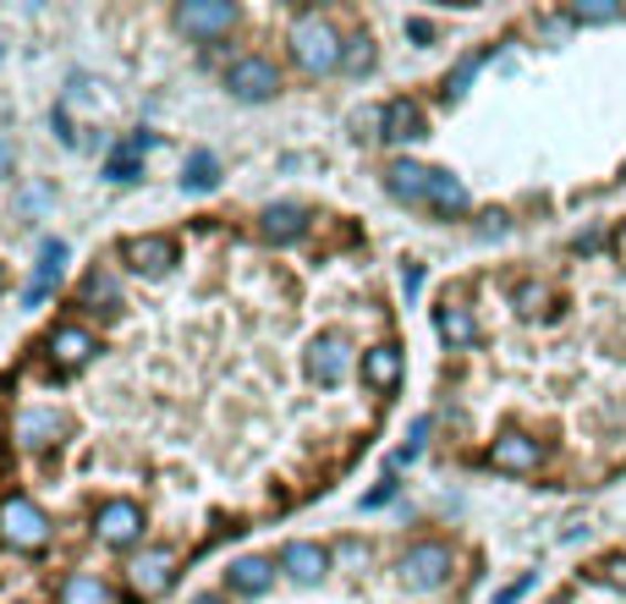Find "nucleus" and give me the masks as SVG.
Masks as SVG:
<instances>
[{
  "instance_id": "1",
  "label": "nucleus",
  "mask_w": 626,
  "mask_h": 604,
  "mask_svg": "<svg viewBox=\"0 0 626 604\" xmlns=\"http://www.w3.org/2000/svg\"><path fill=\"white\" fill-rule=\"evenodd\" d=\"M341 50H346V39L335 33V22L330 17H298V28H292V61H298V72H309V77H324V72H335L341 66Z\"/></svg>"
},
{
  "instance_id": "2",
  "label": "nucleus",
  "mask_w": 626,
  "mask_h": 604,
  "mask_svg": "<svg viewBox=\"0 0 626 604\" xmlns=\"http://www.w3.org/2000/svg\"><path fill=\"white\" fill-rule=\"evenodd\" d=\"M0 544H11V550H44L50 544V517L28 494L0 500Z\"/></svg>"
},
{
  "instance_id": "3",
  "label": "nucleus",
  "mask_w": 626,
  "mask_h": 604,
  "mask_svg": "<svg viewBox=\"0 0 626 604\" xmlns=\"http://www.w3.org/2000/svg\"><path fill=\"white\" fill-rule=\"evenodd\" d=\"M451 550L440 544V539H429V544H413L407 555H401V583L413 589V594H429V589H446L451 583Z\"/></svg>"
},
{
  "instance_id": "4",
  "label": "nucleus",
  "mask_w": 626,
  "mask_h": 604,
  "mask_svg": "<svg viewBox=\"0 0 626 604\" xmlns=\"http://www.w3.org/2000/svg\"><path fill=\"white\" fill-rule=\"evenodd\" d=\"M226 88L242 100V105H264L281 94V66L270 55H242L231 72H226Z\"/></svg>"
},
{
  "instance_id": "5",
  "label": "nucleus",
  "mask_w": 626,
  "mask_h": 604,
  "mask_svg": "<svg viewBox=\"0 0 626 604\" xmlns=\"http://www.w3.org/2000/svg\"><path fill=\"white\" fill-rule=\"evenodd\" d=\"M231 22H237V6H231V0H181V6H176V28H181L187 39H198V44L220 39Z\"/></svg>"
},
{
  "instance_id": "6",
  "label": "nucleus",
  "mask_w": 626,
  "mask_h": 604,
  "mask_svg": "<svg viewBox=\"0 0 626 604\" xmlns=\"http://www.w3.org/2000/svg\"><path fill=\"white\" fill-rule=\"evenodd\" d=\"M309 379L313 385H341L346 379V368H352V341L341 335V330H324V335H313L309 341Z\"/></svg>"
},
{
  "instance_id": "7",
  "label": "nucleus",
  "mask_w": 626,
  "mask_h": 604,
  "mask_svg": "<svg viewBox=\"0 0 626 604\" xmlns=\"http://www.w3.org/2000/svg\"><path fill=\"white\" fill-rule=\"evenodd\" d=\"M94 533H100V544H111V550H138V539H144V511H138L133 500H105L100 517H94Z\"/></svg>"
},
{
  "instance_id": "8",
  "label": "nucleus",
  "mask_w": 626,
  "mask_h": 604,
  "mask_svg": "<svg viewBox=\"0 0 626 604\" xmlns=\"http://www.w3.org/2000/svg\"><path fill=\"white\" fill-rule=\"evenodd\" d=\"M127 583H133V594H144V600H155L165 594L170 583H176V555L155 544V550H138L133 561H127Z\"/></svg>"
},
{
  "instance_id": "9",
  "label": "nucleus",
  "mask_w": 626,
  "mask_h": 604,
  "mask_svg": "<svg viewBox=\"0 0 626 604\" xmlns=\"http://www.w3.org/2000/svg\"><path fill=\"white\" fill-rule=\"evenodd\" d=\"M122 264H127L133 275H165V270L176 264V242H170L165 231L127 237V242H122Z\"/></svg>"
},
{
  "instance_id": "10",
  "label": "nucleus",
  "mask_w": 626,
  "mask_h": 604,
  "mask_svg": "<svg viewBox=\"0 0 626 604\" xmlns=\"http://www.w3.org/2000/svg\"><path fill=\"white\" fill-rule=\"evenodd\" d=\"M281 572H286L292 583H303V589H319L324 572H330V550L313 544V539H292V544L281 550Z\"/></svg>"
},
{
  "instance_id": "11",
  "label": "nucleus",
  "mask_w": 626,
  "mask_h": 604,
  "mask_svg": "<svg viewBox=\"0 0 626 604\" xmlns=\"http://www.w3.org/2000/svg\"><path fill=\"white\" fill-rule=\"evenodd\" d=\"M66 413H50V407H39V413H22L17 418V446L22 451H55L61 440H66Z\"/></svg>"
},
{
  "instance_id": "12",
  "label": "nucleus",
  "mask_w": 626,
  "mask_h": 604,
  "mask_svg": "<svg viewBox=\"0 0 626 604\" xmlns=\"http://www.w3.org/2000/svg\"><path fill=\"white\" fill-rule=\"evenodd\" d=\"M379 133H385V144H413V138H429V122L413 100H390L379 111Z\"/></svg>"
},
{
  "instance_id": "13",
  "label": "nucleus",
  "mask_w": 626,
  "mask_h": 604,
  "mask_svg": "<svg viewBox=\"0 0 626 604\" xmlns=\"http://www.w3.org/2000/svg\"><path fill=\"white\" fill-rule=\"evenodd\" d=\"M544 461L539 451V440H528V435H500L494 446H489V467L494 472H533Z\"/></svg>"
},
{
  "instance_id": "14",
  "label": "nucleus",
  "mask_w": 626,
  "mask_h": 604,
  "mask_svg": "<svg viewBox=\"0 0 626 604\" xmlns=\"http://www.w3.org/2000/svg\"><path fill=\"white\" fill-rule=\"evenodd\" d=\"M401 346L396 341H385V346H374V352H363V385L368 390H396L401 385Z\"/></svg>"
},
{
  "instance_id": "15",
  "label": "nucleus",
  "mask_w": 626,
  "mask_h": 604,
  "mask_svg": "<svg viewBox=\"0 0 626 604\" xmlns=\"http://www.w3.org/2000/svg\"><path fill=\"white\" fill-rule=\"evenodd\" d=\"M435 330H440V341L451 352H462V346L478 341V319H472V308H462V302H440L435 308Z\"/></svg>"
},
{
  "instance_id": "16",
  "label": "nucleus",
  "mask_w": 626,
  "mask_h": 604,
  "mask_svg": "<svg viewBox=\"0 0 626 604\" xmlns=\"http://www.w3.org/2000/svg\"><path fill=\"white\" fill-rule=\"evenodd\" d=\"M50 357H55V368H83V363L94 357V335L77 330V324H61V330L50 335Z\"/></svg>"
},
{
  "instance_id": "17",
  "label": "nucleus",
  "mask_w": 626,
  "mask_h": 604,
  "mask_svg": "<svg viewBox=\"0 0 626 604\" xmlns=\"http://www.w3.org/2000/svg\"><path fill=\"white\" fill-rule=\"evenodd\" d=\"M231 589L248 594V600H264V594L275 589V561H264V555H242V561L231 566Z\"/></svg>"
},
{
  "instance_id": "18",
  "label": "nucleus",
  "mask_w": 626,
  "mask_h": 604,
  "mask_svg": "<svg viewBox=\"0 0 626 604\" xmlns=\"http://www.w3.org/2000/svg\"><path fill=\"white\" fill-rule=\"evenodd\" d=\"M429 165H418V159H396L390 170H385V187L396 192V198H407V204H424V192H429Z\"/></svg>"
},
{
  "instance_id": "19",
  "label": "nucleus",
  "mask_w": 626,
  "mask_h": 604,
  "mask_svg": "<svg viewBox=\"0 0 626 604\" xmlns=\"http://www.w3.org/2000/svg\"><path fill=\"white\" fill-rule=\"evenodd\" d=\"M303 226H309V209H303V204H270V209L259 215V231H264L270 242H292V237H303Z\"/></svg>"
},
{
  "instance_id": "20",
  "label": "nucleus",
  "mask_w": 626,
  "mask_h": 604,
  "mask_svg": "<svg viewBox=\"0 0 626 604\" xmlns=\"http://www.w3.org/2000/svg\"><path fill=\"white\" fill-rule=\"evenodd\" d=\"M424 204H429L435 215H462V209H468V187H462L451 170H435V176H429V192H424Z\"/></svg>"
},
{
  "instance_id": "21",
  "label": "nucleus",
  "mask_w": 626,
  "mask_h": 604,
  "mask_svg": "<svg viewBox=\"0 0 626 604\" xmlns=\"http://www.w3.org/2000/svg\"><path fill=\"white\" fill-rule=\"evenodd\" d=\"M61 604H116V594H111L105 577H94V572H72V577L61 583Z\"/></svg>"
},
{
  "instance_id": "22",
  "label": "nucleus",
  "mask_w": 626,
  "mask_h": 604,
  "mask_svg": "<svg viewBox=\"0 0 626 604\" xmlns=\"http://www.w3.org/2000/svg\"><path fill=\"white\" fill-rule=\"evenodd\" d=\"M61 264H66V248H61V242H44V264H39V281H28V308H39V302L55 292V281H61Z\"/></svg>"
},
{
  "instance_id": "23",
  "label": "nucleus",
  "mask_w": 626,
  "mask_h": 604,
  "mask_svg": "<svg viewBox=\"0 0 626 604\" xmlns=\"http://www.w3.org/2000/svg\"><path fill=\"white\" fill-rule=\"evenodd\" d=\"M77 302H83V308H94V313H116V308H122V287H116L105 270H94V275L77 287Z\"/></svg>"
},
{
  "instance_id": "24",
  "label": "nucleus",
  "mask_w": 626,
  "mask_h": 604,
  "mask_svg": "<svg viewBox=\"0 0 626 604\" xmlns=\"http://www.w3.org/2000/svg\"><path fill=\"white\" fill-rule=\"evenodd\" d=\"M215 181H220V159H215V154H187V165H181V187H187V192H204V187H215Z\"/></svg>"
},
{
  "instance_id": "25",
  "label": "nucleus",
  "mask_w": 626,
  "mask_h": 604,
  "mask_svg": "<svg viewBox=\"0 0 626 604\" xmlns=\"http://www.w3.org/2000/svg\"><path fill=\"white\" fill-rule=\"evenodd\" d=\"M368 66H374V39H368V33H352L346 50H341V72H346V77H363Z\"/></svg>"
},
{
  "instance_id": "26",
  "label": "nucleus",
  "mask_w": 626,
  "mask_h": 604,
  "mask_svg": "<svg viewBox=\"0 0 626 604\" xmlns=\"http://www.w3.org/2000/svg\"><path fill=\"white\" fill-rule=\"evenodd\" d=\"M616 17H622L616 0H577V6H566V22H616Z\"/></svg>"
},
{
  "instance_id": "27",
  "label": "nucleus",
  "mask_w": 626,
  "mask_h": 604,
  "mask_svg": "<svg viewBox=\"0 0 626 604\" xmlns=\"http://www.w3.org/2000/svg\"><path fill=\"white\" fill-rule=\"evenodd\" d=\"M478 66H483V55H462V61L451 66V77H446V100H462V94H468V83L478 77Z\"/></svg>"
},
{
  "instance_id": "28",
  "label": "nucleus",
  "mask_w": 626,
  "mask_h": 604,
  "mask_svg": "<svg viewBox=\"0 0 626 604\" xmlns=\"http://www.w3.org/2000/svg\"><path fill=\"white\" fill-rule=\"evenodd\" d=\"M138 159H144V154L116 149V159H111V170H105V176H111V181H122V187H133V181H138Z\"/></svg>"
},
{
  "instance_id": "29",
  "label": "nucleus",
  "mask_w": 626,
  "mask_h": 604,
  "mask_svg": "<svg viewBox=\"0 0 626 604\" xmlns=\"http://www.w3.org/2000/svg\"><path fill=\"white\" fill-rule=\"evenodd\" d=\"M528 589H533V577H517V583H505V589L494 594V604H517L522 594H528Z\"/></svg>"
},
{
  "instance_id": "30",
  "label": "nucleus",
  "mask_w": 626,
  "mask_h": 604,
  "mask_svg": "<svg viewBox=\"0 0 626 604\" xmlns=\"http://www.w3.org/2000/svg\"><path fill=\"white\" fill-rule=\"evenodd\" d=\"M478 231H483V237H505V209H489Z\"/></svg>"
},
{
  "instance_id": "31",
  "label": "nucleus",
  "mask_w": 626,
  "mask_h": 604,
  "mask_svg": "<svg viewBox=\"0 0 626 604\" xmlns=\"http://www.w3.org/2000/svg\"><path fill=\"white\" fill-rule=\"evenodd\" d=\"M6 170H11V144L0 138V176H6Z\"/></svg>"
},
{
  "instance_id": "32",
  "label": "nucleus",
  "mask_w": 626,
  "mask_h": 604,
  "mask_svg": "<svg viewBox=\"0 0 626 604\" xmlns=\"http://www.w3.org/2000/svg\"><path fill=\"white\" fill-rule=\"evenodd\" d=\"M192 604H226V600H220V594H198Z\"/></svg>"
},
{
  "instance_id": "33",
  "label": "nucleus",
  "mask_w": 626,
  "mask_h": 604,
  "mask_svg": "<svg viewBox=\"0 0 626 604\" xmlns=\"http://www.w3.org/2000/svg\"><path fill=\"white\" fill-rule=\"evenodd\" d=\"M622 176H626V170H622Z\"/></svg>"
}]
</instances>
